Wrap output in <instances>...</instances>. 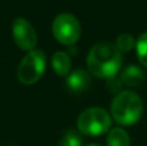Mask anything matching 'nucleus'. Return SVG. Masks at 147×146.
<instances>
[{
  "label": "nucleus",
  "instance_id": "obj_3",
  "mask_svg": "<svg viewBox=\"0 0 147 146\" xmlns=\"http://www.w3.org/2000/svg\"><path fill=\"white\" fill-rule=\"evenodd\" d=\"M111 128V116L101 107H89L78 118V129L86 136H101Z\"/></svg>",
  "mask_w": 147,
  "mask_h": 146
},
{
  "label": "nucleus",
  "instance_id": "obj_10",
  "mask_svg": "<svg viewBox=\"0 0 147 146\" xmlns=\"http://www.w3.org/2000/svg\"><path fill=\"white\" fill-rule=\"evenodd\" d=\"M106 145L107 146H130L129 135L123 128H114L107 135Z\"/></svg>",
  "mask_w": 147,
  "mask_h": 146
},
{
  "label": "nucleus",
  "instance_id": "obj_8",
  "mask_svg": "<svg viewBox=\"0 0 147 146\" xmlns=\"http://www.w3.org/2000/svg\"><path fill=\"white\" fill-rule=\"evenodd\" d=\"M120 82L121 84L128 85V87H138L145 82V72L138 66L130 65L125 67L124 71L120 75Z\"/></svg>",
  "mask_w": 147,
  "mask_h": 146
},
{
  "label": "nucleus",
  "instance_id": "obj_4",
  "mask_svg": "<svg viewBox=\"0 0 147 146\" xmlns=\"http://www.w3.org/2000/svg\"><path fill=\"white\" fill-rule=\"evenodd\" d=\"M47 67V56L40 49L27 52L18 65L17 78L22 84L32 85L40 80Z\"/></svg>",
  "mask_w": 147,
  "mask_h": 146
},
{
  "label": "nucleus",
  "instance_id": "obj_14",
  "mask_svg": "<svg viewBox=\"0 0 147 146\" xmlns=\"http://www.w3.org/2000/svg\"><path fill=\"white\" fill-rule=\"evenodd\" d=\"M85 146H101V145H98V144H89V145H85Z\"/></svg>",
  "mask_w": 147,
  "mask_h": 146
},
{
  "label": "nucleus",
  "instance_id": "obj_5",
  "mask_svg": "<svg viewBox=\"0 0 147 146\" xmlns=\"http://www.w3.org/2000/svg\"><path fill=\"white\" fill-rule=\"evenodd\" d=\"M52 31L57 40L63 45H74L79 40L81 27L78 18L70 13H61L53 21Z\"/></svg>",
  "mask_w": 147,
  "mask_h": 146
},
{
  "label": "nucleus",
  "instance_id": "obj_13",
  "mask_svg": "<svg viewBox=\"0 0 147 146\" xmlns=\"http://www.w3.org/2000/svg\"><path fill=\"white\" fill-rule=\"evenodd\" d=\"M115 45H116V48L119 49L121 53H124V52H129L134 48L136 40L133 39L132 35H129V34H121V35L117 36L116 44H115Z\"/></svg>",
  "mask_w": 147,
  "mask_h": 146
},
{
  "label": "nucleus",
  "instance_id": "obj_6",
  "mask_svg": "<svg viewBox=\"0 0 147 146\" xmlns=\"http://www.w3.org/2000/svg\"><path fill=\"white\" fill-rule=\"evenodd\" d=\"M12 34L17 47L22 51H34L38 44V35L34 26L26 18L18 17L12 23Z\"/></svg>",
  "mask_w": 147,
  "mask_h": 146
},
{
  "label": "nucleus",
  "instance_id": "obj_11",
  "mask_svg": "<svg viewBox=\"0 0 147 146\" xmlns=\"http://www.w3.org/2000/svg\"><path fill=\"white\" fill-rule=\"evenodd\" d=\"M136 53L141 65L147 67V31L136 40Z\"/></svg>",
  "mask_w": 147,
  "mask_h": 146
},
{
  "label": "nucleus",
  "instance_id": "obj_12",
  "mask_svg": "<svg viewBox=\"0 0 147 146\" xmlns=\"http://www.w3.org/2000/svg\"><path fill=\"white\" fill-rule=\"evenodd\" d=\"M83 139L80 136V132L76 131H67L63 136L59 139L58 146H81Z\"/></svg>",
  "mask_w": 147,
  "mask_h": 146
},
{
  "label": "nucleus",
  "instance_id": "obj_9",
  "mask_svg": "<svg viewBox=\"0 0 147 146\" xmlns=\"http://www.w3.org/2000/svg\"><path fill=\"white\" fill-rule=\"evenodd\" d=\"M52 67L59 76H67L71 70V58L66 52H56L52 57Z\"/></svg>",
  "mask_w": 147,
  "mask_h": 146
},
{
  "label": "nucleus",
  "instance_id": "obj_7",
  "mask_svg": "<svg viewBox=\"0 0 147 146\" xmlns=\"http://www.w3.org/2000/svg\"><path fill=\"white\" fill-rule=\"evenodd\" d=\"M89 85H90V75L85 70L78 69L67 75L66 87L70 92L76 93V95L83 93L84 91L88 89Z\"/></svg>",
  "mask_w": 147,
  "mask_h": 146
},
{
  "label": "nucleus",
  "instance_id": "obj_2",
  "mask_svg": "<svg viewBox=\"0 0 147 146\" xmlns=\"http://www.w3.org/2000/svg\"><path fill=\"white\" fill-rule=\"evenodd\" d=\"M143 103L141 97L132 91H123L114 97L111 103V115L117 124L133 126L141 119Z\"/></svg>",
  "mask_w": 147,
  "mask_h": 146
},
{
  "label": "nucleus",
  "instance_id": "obj_1",
  "mask_svg": "<svg viewBox=\"0 0 147 146\" xmlns=\"http://www.w3.org/2000/svg\"><path fill=\"white\" fill-rule=\"evenodd\" d=\"M123 53L115 44L101 41L90 48L86 57L88 71L99 79H111L116 76L121 67Z\"/></svg>",
  "mask_w": 147,
  "mask_h": 146
}]
</instances>
